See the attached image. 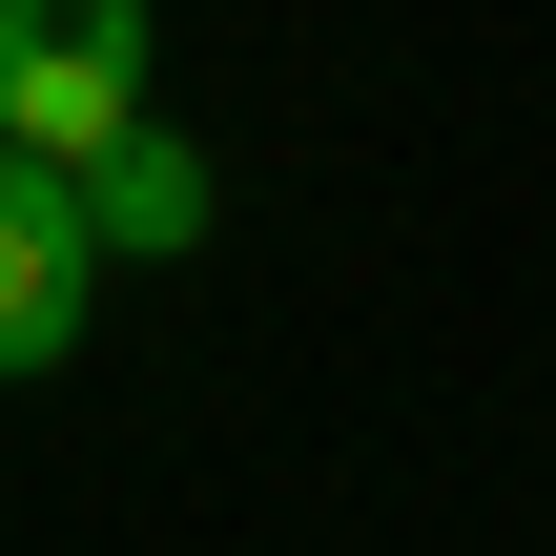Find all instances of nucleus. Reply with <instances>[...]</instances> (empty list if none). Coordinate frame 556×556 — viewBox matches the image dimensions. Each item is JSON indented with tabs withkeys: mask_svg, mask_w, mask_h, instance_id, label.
<instances>
[{
	"mask_svg": "<svg viewBox=\"0 0 556 556\" xmlns=\"http://www.w3.org/2000/svg\"><path fill=\"white\" fill-rule=\"evenodd\" d=\"M206 206H227V186H206V165H186L165 124L83 165V227H103V248H144V268H165V248H206Z\"/></svg>",
	"mask_w": 556,
	"mask_h": 556,
	"instance_id": "nucleus-3",
	"label": "nucleus"
},
{
	"mask_svg": "<svg viewBox=\"0 0 556 556\" xmlns=\"http://www.w3.org/2000/svg\"><path fill=\"white\" fill-rule=\"evenodd\" d=\"M0 144L62 186L144 144V0H0Z\"/></svg>",
	"mask_w": 556,
	"mask_h": 556,
	"instance_id": "nucleus-1",
	"label": "nucleus"
},
{
	"mask_svg": "<svg viewBox=\"0 0 556 556\" xmlns=\"http://www.w3.org/2000/svg\"><path fill=\"white\" fill-rule=\"evenodd\" d=\"M83 289H103V227H83V186L0 144V371H62V351H83Z\"/></svg>",
	"mask_w": 556,
	"mask_h": 556,
	"instance_id": "nucleus-2",
	"label": "nucleus"
}]
</instances>
